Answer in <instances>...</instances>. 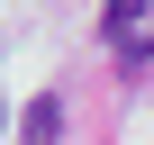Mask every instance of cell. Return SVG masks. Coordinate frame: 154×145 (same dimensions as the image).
Instances as JSON below:
<instances>
[{"instance_id": "3", "label": "cell", "mask_w": 154, "mask_h": 145, "mask_svg": "<svg viewBox=\"0 0 154 145\" xmlns=\"http://www.w3.org/2000/svg\"><path fill=\"white\" fill-rule=\"evenodd\" d=\"M0 118H9V109H0Z\"/></svg>"}, {"instance_id": "1", "label": "cell", "mask_w": 154, "mask_h": 145, "mask_svg": "<svg viewBox=\"0 0 154 145\" xmlns=\"http://www.w3.org/2000/svg\"><path fill=\"white\" fill-rule=\"evenodd\" d=\"M100 36L118 63H154V0H109L100 9Z\"/></svg>"}, {"instance_id": "2", "label": "cell", "mask_w": 154, "mask_h": 145, "mask_svg": "<svg viewBox=\"0 0 154 145\" xmlns=\"http://www.w3.org/2000/svg\"><path fill=\"white\" fill-rule=\"evenodd\" d=\"M18 136H27V145H54V136H63V91H45V100H27V118H18Z\"/></svg>"}]
</instances>
